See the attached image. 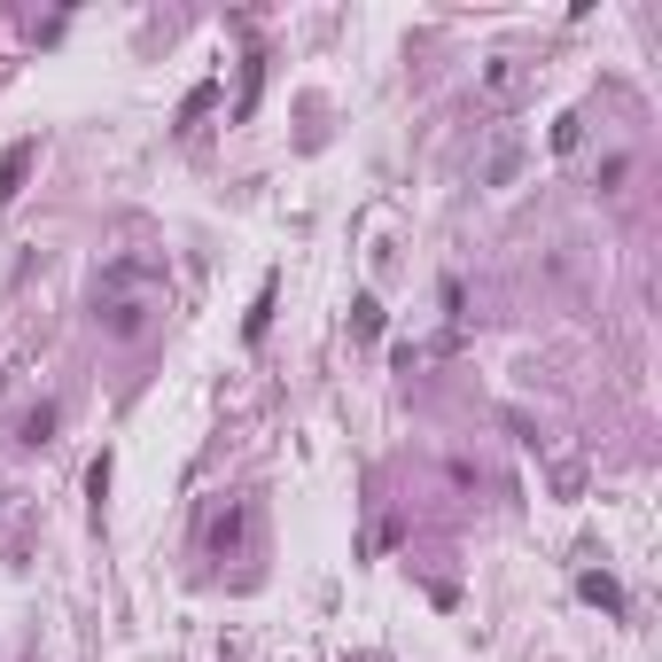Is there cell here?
Returning <instances> with one entry per match:
<instances>
[{
  "label": "cell",
  "mask_w": 662,
  "mask_h": 662,
  "mask_svg": "<svg viewBox=\"0 0 662 662\" xmlns=\"http://www.w3.org/2000/svg\"><path fill=\"white\" fill-rule=\"evenodd\" d=\"M164 312V266L156 258H110L94 273V319L110 327L117 344H141Z\"/></svg>",
  "instance_id": "6da1fadb"
},
{
  "label": "cell",
  "mask_w": 662,
  "mask_h": 662,
  "mask_svg": "<svg viewBox=\"0 0 662 662\" xmlns=\"http://www.w3.org/2000/svg\"><path fill=\"white\" fill-rule=\"evenodd\" d=\"M40 164V141H16V148H0V211H9L24 195V172Z\"/></svg>",
  "instance_id": "7a4b0ae2"
},
{
  "label": "cell",
  "mask_w": 662,
  "mask_h": 662,
  "mask_svg": "<svg viewBox=\"0 0 662 662\" xmlns=\"http://www.w3.org/2000/svg\"><path fill=\"white\" fill-rule=\"evenodd\" d=\"M47 437H55V405H40V413H32V422H24V437H16V445H47Z\"/></svg>",
  "instance_id": "277c9868"
},
{
  "label": "cell",
  "mask_w": 662,
  "mask_h": 662,
  "mask_svg": "<svg viewBox=\"0 0 662 662\" xmlns=\"http://www.w3.org/2000/svg\"><path fill=\"white\" fill-rule=\"evenodd\" d=\"M576 593H585L593 608H624V593H616V576H576Z\"/></svg>",
  "instance_id": "3957f363"
}]
</instances>
